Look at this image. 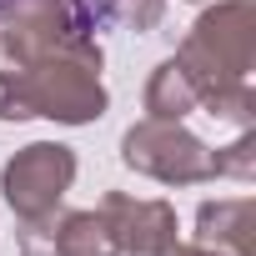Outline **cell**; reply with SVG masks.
Segmentation results:
<instances>
[{
    "label": "cell",
    "mask_w": 256,
    "mask_h": 256,
    "mask_svg": "<svg viewBox=\"0 0 256 256\" xmlns=\"http://www.w3.org/2000/svg\"><path fill=\"white\" fill-rule=\"evenodd\" d=\"M106 110L100 46L70 40L50 56H36L20 70H0V120L50 116L60 126H86Z\"/></svg>",
    "instance_id": "obj_1"
},
{
    "label": "cell",
    "mask_w": 256,
    "mask_h": 256,
    "mask_svg": "<svg viewBox=\"0 0 256 256\" xmlns=\"http://www.w3.org/2000/svg\"><path fill=\"white\" fill-rule=\"evenodd\" d=\"M176 60L186 66L196 90L246 80V70L256 60V10H251V0H221V6H211L191 26Z\"/></svg>",
    "instance_id": "obj_2"
},
{
    "label": "cell",
    "mask_w": 256,
    "mask_h": 256,
    "mask_svg": "<svg viewBox=\"0 0 256 256\" xmlns=\"http://www.w3.org/2000/svg\"><path fill=\"white\" fill-rule=\"evenodd\" d=\"M120 161L161 181V186H196V181H211V151L186 131L181 120H141L126 131L120 141Z\"/></svg>",
    "instance_id": "obj_3"
},
{
    "label": "cell",
    "mask_w": 256,
    "mask_h": 256,
    "mask_svg": "<svg viewBox=\"0 0 256 256\" xmlns=\"http://www.w3.org/2000/svg\"><path fill=\"white\" fill-rule=\"evenodd\" d=\"M76 181V151L60 141H30L26 151H16L0 171V196L20 221H40L60 206V196Z\"/></svg>",
    "instance_id": "obj_4"
},
{
    "label": "cell",
    "mask_w": 256,
    "mask_h": 256,
    "mask_svg": "<svg viewBox=\"0 0 256 256\" xmlns=\"http://www.w3.org/2000/svg\"><path fill=\"white\" fill-rule=\"evenodd\" d=\"M100 221L110 231V246L126 256H171L176 246V211L166 201H136L126 191H110L100 201Z\"/></svg>",
    "instance_id": "obj_5"
},
{
    "label": "cell",
    "mask_w": 256,
    "mask_h": 256,
    "mask_svg": "<svg viewBox=\"0 0 256 256\" xmlns=\"http://www.w3.org/2000/svg\"><path fill=\"white\" fill-rule=\"evenodd\" d=\"M20 246L26 256H116L100 211H50L40 221H26Z\"/></svg>",
    "instance_id": "obj_6"
},
{
    "label": "cell",
    "mask_w": 256,
    "mask_h": 256,
    "mask_svg": "<svg viewBox=\"0 0 256 256\" xmlns=\"http://www.w3.org/2000/svg\"><path fill=\"white\" fill-rule=\"evenodd\" d=\"M256 201L236 196V201H206L196 211V241L226 256H256Z\"/></svg>",
    "instance_id": "obj_7"
},
{
    "label": "cell",
    "mask_w": 256,
    "mask_h": 256,
    "mask_svg": "<svg viewBox=\"0 0 256 256\" xmlns=\"http://www.w3.org/2000/svg\"><path fill=\"white\" fill-rule=\"evenodd\" d=\"M196 106H201V90L186 76V66L181 60H161L151 70V80H146V116L151 120H181Z\"/></svg>",
    "instance_id": "obj_8"
},
{
    "label": "cell",
    "mask_w": 256,
    "mask_h": 256,
    "mask_svg": "<svg viewBox=\"0 0 256 256\" xmlns=\"http://www.w3.org/2000/svg\"><path fill=\"white\" fill-rule=\"evenodd\" d=\"M201 106L216 120H231V126H251V116H256V96H251L246 80H226V86L201 90Z\"/></svg>",
    "instance_id": "obj_9"
},
{
    "label": "cell",
    "mask_w": 256,
    "mask_h": 256,
    "mask_svg": "<svg viewBox=\"0 0 256 256\" xmlns=\"http://www.w3.org/2000/svg\"><path fill=\"white\" fill-rule=\"evenodd\" d=\"M251 171H256V141H251V136H241V141L226 146V151H211V176L251 181Z\"/></svg>",
    "instance_id": "obj_10"
},
{
    "label": "cell",
    "mask_w": 256,
    "mask_h": 256,
    "mask_svg": "<svg viewBox=\"0 0 256 256\" xmlns=\"http://www.w3.org/2000/svg\"><path fill=\"white\" fill-rule=\"evenodd\" d=\"M110 10H116V20H126V26L151 30V26L161 20V10H166V0H110Z\"/></svg>",
    "instance_id": "obj_11"
},
{
    "label": "cell",
    "mask_w": 256,
    "mask_h": 256,
    "mask_svg": "<svg viewBox=\"0 0 256 256\" xmlns=\"http://www.w3.org/2000/svg\"><path fill=\"white\" fill-rule=\"evenodd\" d=\"M171 256H226V251H211V246H171Z\"/></svg>",
    "instance_id": "obj_12"
}]
</instances>
